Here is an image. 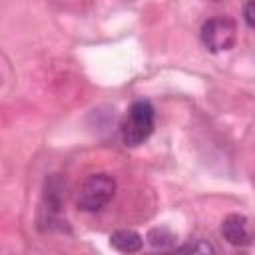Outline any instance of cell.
I'll use <instances>...</instances> for the list:
<instances>
[{
    "label": "cell",
    "instance_id": "8",
    "mask_svg": "<svg viewBox=\"0 0 255 255\" xmlns=\"http://www.w3.org/2000/svg\"><path fill=\"white\" fill-rule=\"evenodd\" d=\"M175 251H183V253H215V247L207 241H191V243H185V245H177Z\"/></svg>",
    "mask_w": 255,
    "mask_h": 255
},
{
    "label": "cell",
    "instance_id": "2",
    "mask_svg": "<svg viewBox=\"0 0 255 255\" xmlns=\"http://www.w3.org/2000/svg\"><path fill=\"white\" fill-rule=\"evenodd\" d=\"M64 189H66V185L58 175H52L46 179L42 201L38 207V227L42 231H54V229L66 227V219H62Z\"/></svg>",
    "mask_w": 255,
    "mask_h": 255
},
{
    "label": "cell",
    "instance_id": "5",
    "mask_svg": "<svg viewBox=\"0 0 255 255\" xmlns=\"http://www.w3.org/2000/svg\"><path fill=\"white\" fill-rule=\"evenodd\" d=\"M221 235L233 247H249L255 241V227L245 215L229 213L221 223Z\"/></svg>",
    "mask_w": 255,
    "mask_h": 255
},
{
    "label": "cell",
    "instance_id": "6",
    "mask_svg": "<svg viewBox=\"0 0 255 255\" xmlns=\"http://www.w3.org/2000/svg\"><path fill=\"white\" fill-rule=\"evenodd\" d=\"M110 245L120 253H137L143 247V237L133 229H118L110 235Z\"/></svg>",
    "mask_w": 255,
    "mask_h": 255
},
{
    "label": "cell",
    "instance_id": "9",
    "mask_svg": "<svg viewBox=\"0 0 255 255\" xmlns=\"http://www.w3.org/2000/svg\"><path fill=\"white\" fill-rule=\"evenodd\" d=\"M243 20L249 28L255 30V0H247L243 6Z\"/></svg>",
    "mask_w": 255,
    "mask_h": 255
},
{
    "label": "cell",
    "instance_id": "1",
    "mask_svg": "<svg viewBox=\"0 0 255 255\" xmlns=\"http://www.w3.org/2000/svg\"><path fill=\"white\" fill-rule=\"evenodd\" d=\"M153 126H155V110H153L151 102L135 100L129 106V110H128V114L120 126L124 145L135 147V145L143 143L151 135Z\"/></svg>",
    "mask_w": 255,
    "mask_h": 255
},
{
    "label": "cell",
    "instance_id": "7",
    "mask_svg": "<svg viewBox=\"0 0 255 255\" xmlns=\"http://www.w3.org/2000/svg\"><path fill=\"white\" fill-rule=\"evenodd\" d=\"M145 239L153 249H159V251H169L177 247V235L169 227H163V225L149 229Z\"/></svg>",
    "mask_w": 255,
    "mask_h": 255
},
{
    "label": "cell",
    "instance_id": "3",
    "mask_svg": "<svg viewBox=\"0 0 255 255\" xmlns=\"http://www.w3.org/2000/svg\"><path fill=\"white\" fill-rule=\"evenodd\" d=\"M116 195V179L108 173H94L84 179L78 191V207L94 213L104 209Z\"/></svg>",
    "mask_w": 255,
    "mask_h": 255
},
{
    "label": "cell",
    "instance_id": "4",
    "mask_svg": "<svg viewBox=\"0 0 255 255\" xmlns=\"http://www.w3.org/2000/svg\"><path fill=\"white\" fill-rule=\"evenodd\" d=\"M201 42L203 46L217 54V52H227L235 46L237 42V26L231 18L227 16H213L201 26Z\"/></svg>",
    "mask_w": 255,
    "mask_h": 255
}]
</instances>
